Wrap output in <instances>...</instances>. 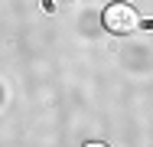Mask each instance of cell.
Segmentation results:
<instances>
[{"instance_id": "1", "label": "cell", "mask_w": 153, "mask_h": 147, "mask_svg": "<svg viewBox=\"0 0 153 147\" xmlns=\"http://www.w3.org/2000/svg\"><path fill=\"white\" fill-rule=\"evenodd\" d=\"M140 26V13L130 7V3H111L104 10V29L117 33V36H127Z\"/></svg>"}]
</instances>
